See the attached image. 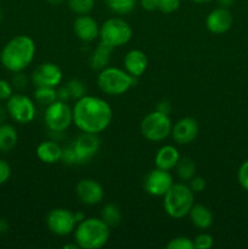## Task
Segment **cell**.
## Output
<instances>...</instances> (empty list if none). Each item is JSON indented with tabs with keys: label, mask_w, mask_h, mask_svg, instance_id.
<instances>
[{
	"label": "cell",
	"mask_w": 248,
	"mask_h": 249,
	"mask_svg": "<svg viewBox=\"0 0 248 249\" xmlns=\"http://www.w3.org/2000/svg\"><path fill=\"white\" fill-rule=\"evenodd\" d=\"M68 7L75 15H88L94 10L95 0H67Z\"/></svg>",
	"instance_id": "cell-28"
},
{
	"label": "cell",
	"mask_w": 248,
	"mask_h": 249,
	"mask_svg": "<svg viewBox=\"0 0 248 249\" xmlns=\"http://www.w3.org/2000/svg\"><path fill=\"white\" fill-rule=\"evenodd\" d=\"M189 215L191 223L198 230H207L213 224V213L204 204H194Z\"/></svg>",
	"instance_id": "cell-21"
},
{
	"label": "cell",
	"mask_w": 248,
	"mask_h": 249,
	"mask_svg": "<svg viewBox=\"0 0 248 249\" xmlns=\"http://www.w3.org/2000/svg\"><path fill=\"white\" fill-rule=\"evenodd\" d=\"M44 123L50 131H63L70 128L73 123L72 108L67 102L56 100L51 105L46 106L44 112Z\"/></svg>",
	"instance_id": "cell-8"
},
{
	"label": "cell",
	"mask_w": 248,
	"mask_h": 249,
	"mask_svg": "<svg viewBox=\"0 0 248 249\" xmlns=\"http://www.w3.org/2000/svg\"><path fill=\"white\" fill-rule=\"evenodd\" d=\"M68 92H70L71 100H79L80 97L87 95V85L84 82L79 79H72L66 84Z\"/></svg>",
	"instance_id": "cell-29"
},
{
	"label": "cell",
	"mask_w": 248,
	"mask_h": 249,
	"mask_svg": "<svg viewBox=\"0 0 248 249\" xmlns=\"http://www.w3.org/2000/svg\"><path fill=\"white\" fill-rule=\"evenodd\" d=\"M35 153L40 162L45 163V164H55L61 160L62 147L58 145L57 141L46 140L39 143Z\"/></svg>",
	"instance_id": "cell-19"
},
{
	"label": "cell",
	"mask_w": 248,
	"mask_h": 249,
	"mask_svg": "<svg viewBox=\"0 0 248 249\" xmlns=\"http://www.w3.org/2000/svg\"><path fill=\"white\" fill-rule=\"evenodd\" d=\"M63 248L65 249H79V247H78V245L75 242H73L72 245H65L63 246Z\"/></svg>",
	"instance_id": "cell-45"
},
{
	"label": "cell",
	"mask_w": 248,
	"mask_h": 249,
	"mask_svg": "<svg viewBox=\"0 0 248 249\" xmlns=\"http://www.w3.org/2000/svg\"><path fill=\"white\" fill-rule=\"evenodd\" d=\"M6 109L9 116L16 123L28 124L35 118V102L23 94H12L6 101Z\"/></svg>",
	"instance_id": "cell-9"
},
{
	"label": "cell",
	"mask_w": 248,
	"mask_h": 249,
	"mask_svg": "<svg viewBox=\"0 0 248 249\" xmlns=\"http://www.w3.org/2000/svg\"><path fill=\"white\" fill-rule=\"evenodd\" d=\"M167 249H195L194 240L185 236H179V237L172 238L167 243Z\"/></svg>",
	"instance_id": "cell-30"
},
{
	"label": "cell",
	"mask_w": 248,
	"mask_h": 249,
	"mask_svg": "<svg viewBox=\"0 0 248 249\" xmlns=\"http://www.w3.org/2000/svg\"><path fill=\"white\" fill-rule=\"evenodd\" d=\"M9 231V223L4 218H0V235L6 233Z\"/></svg>",
	"instance_id": "cell-41"
},
{
	"label": "cell",
	"mask_w": 248,
	"mask_h": 249,
	"mask_svg": "<svg viewBox=\"0 0 248 249\" xmlns=\"http://www.w3.org/2000/svg\"><path fill=\"white\" fill-rule=\"evenodd\" d=\"M74 215H75V220H77V223H80V221H83L85 219V214L83 213V212H75Z\"/></svg>",
	"instance_id": "cell-44"
},
{
	"label": "cell",
	"mask_w": 248,
	"mask_h": 249,
	"mask_svg": "<svg viewBox=\"0 0 248 249\" xmlns=\"http://www.w3.org/2000/svg\"><path fill=\"white\" fill-rule=\"evenodd\" d=\"M35 43L33 39L24 34L10 39L0 53V62L5 70L12 73L23 72L34 60Z\"/></svg>",
	"instance_id": "cell-2"
},
{
	"label": "cell",
	"mask_w": 248,
	"mask_h": 249,
	"mask_svg": "<svg viewBox=\"0 0 248 249\" xmlns=\"http://www.w3.org/2000/svg\"><path fill=\"white\" fill-rule=\"evenodd\" d=\"M177 170V175L181 181L189 182L196 174V164L194 160L189 157H180L179 162L177 163L174 168Z\"/></svg>",
	"instance_id": "cell-24"
},
{
	"label": "cell",
	"mask_w": 248,
	"mask_h": 249,
	"mask_svg": "<svg viewBox=\"0 0 248 249\" xmlns=\"http://www.w3.org/2000/svg\"><path fill=\"white\" fill-rule=\"evenodd\" d=\"M73 124L82 133L97 134L106 130L113 118V112L106 100L85 95L77 100L72 108Z\"/></svg>",
	"instance_id": "cell-1"
},
{
	"label": "cell",
	"mask_w": 248,
	"mask_h": 249,
	"mask_svg": "<svg viewBox=\"0 0 248 249\" xmlns=\"http://www.w3.org/2000/svg\"><path fill=\"white\" fill-rule=\"evenodd\" d=\"M14 94L12 85L7 80L0 79V101H7Z\"/></svg>",
	"instance_id": "cell-35"
},
{
	"label": "cell",
	"mask_w": 248,
	"mask_h": 249,
	"mask_svg": "<svg viewBox=\"0 0 248 249\" xmlns=\"http://www.w3.org/2000/svg\"><path fill=\"white\" fill-rule=\"evenodd\" d=\"M195 204V194L189 185L174 182L163 196V208L173 219H181L189 215Z\"/></svg>",
	"instance_id": "cell-4"
},
{
	"label": "cell",
	"mask_w": 248,
	"mask_h": 249,
	"mask_svg": "<svg viewBox=\"0 0 248 249\" xmlns=\"http://www.w3.org/2000/svg\"><path fill=\"white\" fill-rule=\"evenodd\" d=\"M56 91H57V100H58V101L68 102L71 100L70 92H68V90H67V88H66V85H65V87L58 88V89L56 90Z\"/></svg>",
	"instance_id": "cell-39"
},
{
	"label": "cell",
	"mask_w": 248,
	"mask_h": 249,
	"mask_svg": "<svg viewBox=\"0 0 248 249\" xmlns=\"http://www.w3.org/2000/svg\"><path fill=\"white\" fill-rule=\"evenodd\" d=\"M181 0H156V10L163 14H173L180 7Z\"/></svg>",
	"instance_id": "cell-31"
},
{
	"label": "cell",
	"mask_w": 248,
	"mask_h": 249,
	"mask_svg": "<svg viewBox=\"0 0 248 249\" xmlns=\"http://www.w3.org/2000/svg\"><path fill=\"white\" fill-rule=\"evenodd\" d=\"M11 177V167L4 160H0V185H4Z\"/></svg>",
	"instance_id": "cell-36"
},
{
	"label": "cell",
	"mask_w": 248,
	"mask_h": 249,
	"mask_svg": "<svg viewBox=\"0 0 248 249\" xmlns=\"http://www.w3.org/2000/svg\"><path fill=\"white\" fill-rule=\"evenodd\" d=\"M113 49L100 41L89 58V66L94 71H101L109 65L111 53Z\"/></svg>",
	"instance_id": "cell-22"
},
{
	"label": "cell",
	"mask_w": 248,
	"mask_h": 249,
	"mask_svg": "<svg viewBox=\"0 0 248 249\" xmlns=\"http://www.w3.org/2000/svg\"><path fill=\"white\" fill-rule=\"evenodd\" d=\"M191 1L196 2V4H208V2H212L213 0H191Z\"/></svg>",
	"instance_id": "cell-47"
},
{
	"label": "cell",
	"mask_w": 248,
	"mask_h": 249,
	"mask_svg": "<svg viewBox=\"0 0 248 249\" xmlns=\"http://www.w3.org/2000/svg\"><path fill=\"white\" fill-rule=\"evenodd\" d=\"M2 18H4V14H2V11H1V9H0V23H1V21H2Z\"/></svg>",
	"instance_id": "cell-48"
},
{
	"label": "cell",
	"mask_w": 248,
	"mask_h": 249,
	"mask_svg": "<svg viewBox=\"0 0 248 249\" xmlns=\"http://www.w3.org/2000/svg\"><path fill=\"white\" fill-rule=\"evenodd\" d=\"M100 41L112 49L125 45L133 38V28L123 18L112 17L100 26Z\"/></svg>",
	"instance_id": "cell-6"
},
{
	"label": "cell",
	"mask_w": 248,
	"mask_h": 249,
	"mask_svg": "<svg viewBox=\"0 0 248 249\" xmlns=\"http://www.w3.org/2000/svg\"><path fill=\"white\" fill-rule=\"evenodd\" d=\"M237 180L238 184L241 185L243 190L248 191V160H245L242 164L238 168L237 173Z\"/></svg>",
	"instance_id": "cell-33"
},
{
	"label": "cell",
	"mask_w": 248,
	"mask_h": 249,
	"mask_svg": "<svg viewBox=\"0 0 248 249\" xmlns=\"http://www.w3.org/2000/svg\"><path fill=\"white\" fill-rule=\"evenodd\" d=\"M73 32L79 40L91 43L99 38L100 26L94 17L88 15H79L73 22Z\"/></svg>",
	"instance_id": "cell-17"
},
{
	"label": "cell",
	"mask_w": 248,
	"mask_h": 249,
	"mask_svg": "<svg viewBox=\"0 0 248 249\" xmlns=\"http://www.w3.org/2000/svg\"><path fill=\"white\" fill-rule=\"evenodd\" d=\"M189 186L190 189L194 191V194H201V192H203L204 190H206L207 182L206 180H204V178L196 177V175H195V177L189 181Z\"/></svg>",
	"instance_id": "cell-34"
},
{
	"label": "cell",
	"mask_w": 248,
	"mask_h": 249,
	"mask_svg": "<svg viewBox=\"0 0 248 249\" xmlns=\"http://www.w3.org/2000/svg\"><path fill=\"white\" fill-rule=\"evenodd\" d=\"M136 78L129 74L125 70L107 66L97 75V87L102 92L109 96H119L125 94L135 85Z\"/></svg>",
	"instance_id": "cell-5"
},
{
	"label": "cell",
	"mask_w": 248,
	"mask_h": 249,
	"mask_svg": "<svg viewBox=\"0 0 248 249\" xmlns=\"http://www.w3.org/2000/svg\"><path fill=\"white\" fill-rule=\"evenodd\" d=\"M46 226L56 236H68L77 226L75 215L72 211L66 208L51 209L46 215Z\"/></svg>",
	"instance_id": "cell-10"
},
{
	"label": "cell",
	"mask_w": 248,
	"mask_h": 249,
	"mask_svg": "<svg viewBox=\"0 0 248 249\" xmlns=\"http://www.w3.org/2000/svg\"><path fill=\"white\" fill-rule=\"evenodd\" d=\"M112 12L117 15H128L135 9L136 0H105Z\"/></svg>",
	"instance_id": "cell-27"
},
{
	"label": "cell",
	"mask_w": 248,
	"mask_h": 249,
	"mask_svg": "<svg viewBox=\"0 0 248 249\" xmlns=\"http://www.w3.org/2000/svg\"><path fill=\"white\" fill-rule=\"evenodd\" d=\"M180 160V153L177 148L173 145H164L157 151L155 156L156 168L163 170H173Z\"/></svg>",
	"instance_id": "cell-20"
},
{
	"label": "cell",
	"mask_w": 248,
	"mask_h": 249,
	"mask_svg": "<svg viewBox=\"0 0 248 249\" xmlns=\"http://www.w3.org/2000/svg\"><path fill=\"white\" fill-rule=\"evenodd\" d=\"M34 101L40 106H49L57 100V91L56 88L36 87L33 92Z\"/></svg>",
	"instance_id": "cell-26"
},
{
	"label": "cell",
	"mask_w": 248,
	"mask_h": 249,
	"mask_svg": "<svg viewBox=\"0 0 248 249\" xmlns=\"http://www.w3.org/2000/svg\"><path fill=\"white\" fill-rule=\"evenodd\" d=\"M233 23V17L230 10L225 7H216L212 10L206 18V27L211 33L224 34L230 31Z\"/></svg>",
	"instance_id": "cell-16"
},
{
	"label": "cell",
	"mask_w": 248,
	"mask_h": 249,
	"mask_svg": "<svg viewBox=\"0 0 248 249\" xmlns=\"http://www.w3.org/2000/svg\"><path fill=\"white\" fill-rule=\"evenodd\" d=\"M198 131V122L192 117H184L173 124L170 135L177 145H189L197 138Z\"/></svg>",
	"instance_id": "cell-15"
},
{
	"label": "cell",
	"mask_w": 248,
	"mask_h": 249,
	"mask_svg": "<svg viewBox=\"0 0 248 249\" xmlns=\"http://www.w3.org/2000/svg\"><path fill=\"white\" fill-rule=\"evenodd\" d=\"M173 123L169 114L153 111L146 114L140 123V133L151 142H160L172 134Z\"/></svg>",
	"instance_id": "cell-7"
},
{
	"label": "cell",
	"mask_w": 248,
	"mask_h": 249,
	"mask_svg": "<svg viewBox=\"0 0 248 249\" xmlns=\"http://www.w3.org/2000/svg\"><path fill=\"white\" fill-rule=\"evenodd\" d=\"M213 245L214 238L212 237V235H209V233L202 232L194 238L195 249H208L213 247Z\"/></svg>",
	"instance_id": "cell-32"
},
{
	"label": "cell",
	"mask_w": 248,
	"mask_h": 249,
	"mask_svg": "<svg viewBox=\"0 0 248 249\" xmlns=\"http://www.w3.org/2000/svg\"><path fill=\"white\" fill-rule=\"evenodd\" d=\"M27 84H28V78L26 77V74H23L22 72L15 73L14 78H12V88L22 90L27 87Z\"/></svg>",
	"instance_id": "cell-37"
},
{
	"label": "cell",
	"mask_w": 248,
	"mask_h": 249,
	"mask_svg": "<svg viewBox=\"0 0 248 249\" xmlns=\"http://www.w3.org/2000/svg\"><path fill=\"white\" fill-rule=\"evenodd\" d=\"M62 71L56 63L44 62L40 63L32 72L31 80L34 87L57 88L62 82Z\"/></svg>",
	"instance_id": "cell-12"
},
{
	"label": "cell",
	"mask_w": 248,
	"mask_h": 249,
	"mask_svg": "<svg viewBox=\"0 0 248 249\" xmlns=\"http://www.w3.org/2000/svg\"><path fill=\"white\" fill-rule=\"evenodd\" d=\"M75 195L85 206H96L105 197L104 187L94 179H82L75 185Z\"/></svg>",
	"instance_id": "cell-14"
},
{
	"label": "cell",
	"mask_w": 248,
	"mask_h": 249,
	"mask_svg": "<svg viewBox=\"0 0 248 249\" xmlns=\"http://www.w3.org/2000/svg\"><path fill=\"white\" fill-rule=\"evenodd\" d=\"M46 1L51 5H60V4H62L65 0H46Z\"/></svg>",
	"instance_id": "cell-46"
},
{
	"label": "cell",
	"mask_w": 248,
	"mask_h": 249,
	"mask_svg": "<svg viewBox=\"0 0 248 249\" xmlns=\"http://www.w3.org/2000/svg\"><path fill=\"white\" fill-rule=\"evenodd\" d=\"M219 4V6L220 7H225V9H229V7L231 6V5L233 4V1L235 0H216Z\"/></svg>",
	"instance_id": "cell-42"
},
{
	"label": "cell",
	"mask_w": 248,
	"mask_h": 249,
	"mask_svg": "<svg viewBox=\"0 0 248 249\" xmlns=\"http://www.w3.org/2000/svg\"><path fill=\"white\" fill-rule=\"evenodd\" d=\"M124 70L133 77L139 78L146 72L148 66V60L146 53L140 49H133L128 51L123 60Z\"/></svg>",
	"instance_id": "cell-18"
},
{
	"label": "cell",
	"mask_w": 248,
	"mask_h": 249,
	"mask_svg": "<svg viewBox=\"0 0 248 249\" xmlns=\"http://www.w3.org/2000/svg\"><path fill=\"white\" fill-rule=\"evenodd\" d=\"M18 142V134L11 124H0V152L9 153L16 147Z\"/></svg>",
	"instance_id": "cell-23"
},
{
	"label": "cell",
	"mask_w": 248,
	"mask_h": 249,
	"mask_svg": "<svg viewBox=\"0 0 248 249\" xmlns=\"http://www.w3.org/2000/svg\"><path fill=\"white\" fill-rule=\"evenodd\" d=\"M140 4L146 11H155L156 10V0H140Z\"/></svg>",
	"instance_id": "cell-40"
},
{
	"label": "cell",
	"mask_w": 248,
	"mask_h": 249,
	"mask_svg": "<svg viewBox=\"0 0 248 249\" xmlns=\"http://www.w3.org/2000/svg\"><path fill=\"white\" fill-rule=\"evenodd\" d=\"M100 218L105 221V224L109 226V228H113L117 226L122 221V212L119 209L118 206L113 203H107L102 207L101 213H100Z\"/></svg>",
	"instance_id": "cell-25"
},
{
	"label": "cell",
	"mask_w": 248,
	"mask_h": 249,
	"mask_svg": "<svg viewBox=\"0 0 248 249\" xmlns=\"http://www.w3.org/2000/svg\"><path fill=\"white\" fill-rule=\"evenodd\" d=\"M173 184H174V179L170 172L159 169V168L148 172L142 181L143 190L153 197L164 196Z\"/></svg>",
	"instance_id": "cell-11"
},
{
	"label": "cell",
	"mask_w": 248,
	"mask_h": 249,
	"mask_svg": "<svg viewBox=\"0 0 248 249\" xmlns=\"http://www.w3.org/2000/svg\"><path fill=\"white\" fill-rule=\"evenodd\" d=\"M6 113H7V109L6 107H2L1 105H0V124L1 123H5V118H6Z\"/></svg>",
	"instance_id": "cell-43"
},
{
	"label": "cell",
	"mask_w": 248,
	"mask_h": 249,
	"mask_svg": "<svg viewBox=\"0 0 248 249\" xmlns=\"http://www.w3.org/2000/svg\"><path fill=\"white\" fill-rule=\"evenodd\" d=\"M156 109L162 112V113L169 114L170 111H172V104H170V101H168V100H160V101L157 104Z\"/></svg>",
	"instance_id": "cell-38"
},
{
	"label": "cell",
	"mask_w": 248,
	"mask_h": 249,
	"mask_svg": "<svg viewBox=\"0 0 248 249\" xmlns=\"http://www.w3.org/2000/svg\"><path fill=\"white\" fill-rule=\"evenodd\" d=\"M71 145L77 155L78 165L89 163L100 150V139L97 134L82 133Z\"/></svg>",
	"instance_id": "cell-13"
},
{
	"label": "cell",
	"mask_w": 248,
	"mask_h": 249,
	"mask_svg": "<svg viewBox=\"0 0 248 249\" xmlns=\"http://www.w3.org/2000/svg\"><path fill=\"white\" fill-rule=\"evenodd\" d=\"M74 242L79 249H100L109 240V226L101 218H85L73 231Z\"/></svg>",
	"instance_id": "cell-3"
}]
</instances>
